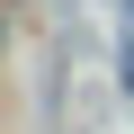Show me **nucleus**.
<instances>
[{"label": "nucleus", "mask_w": 134, "mask_h": 134, "mask_svg": "<svg viewBox=\"0 0 134 134\" xmlns=\"http://www.w3.org/2000/svg\"><path fill=\"white\" fill-rule=\"evenodd\" d=\"M0 45H9V18H0Z\"/></svg>", "instance_id": "1"}]
</instances>
